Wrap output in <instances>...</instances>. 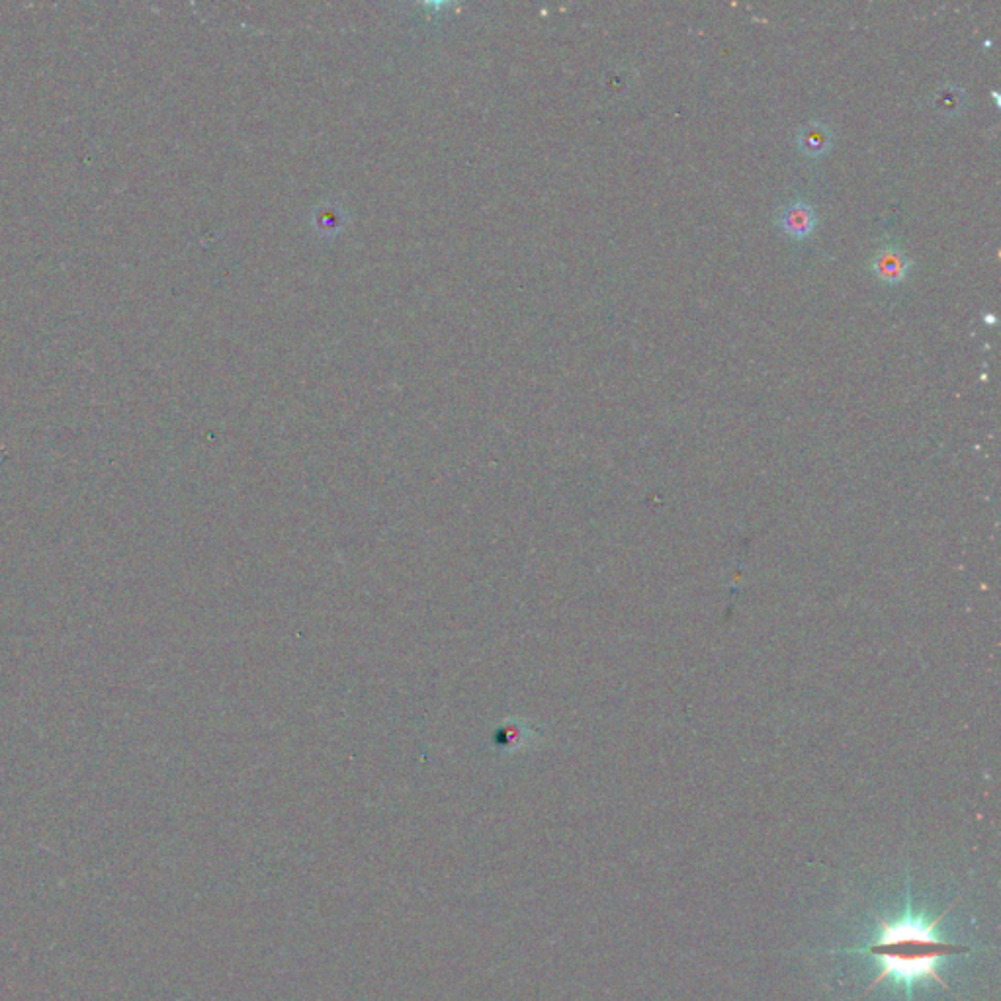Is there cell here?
Wrapping results in <instances>:
<instances>
[{"instance_id":"cell-4","label":"cell","mask_w":1001,"mask_h":1001,"mask_svg":"<svg viewBox=\"0 0 1001 1001\" xmlns=\"http://www.w3.org/2000/svg\"><path fill=\"white\" fill-rule=\"evenodd\" d=\"M796 143L804 155L822 157V155H826L831 143H833V130L827 126L826 122H820V120L808 122L798 130Z\"/></svg>"},{"instance_id":"cell-5","label":"cell","mask_w":1001,"mask_h":1001,"mask_svg":"<svg viewBox=\"0 0 1001 1001\" xmlns=\"http://www.w3.org/2000/svg\"><path fill=\"white\" fill-rule=\"evenodd\" d=\"M933 104H935L937 112L943 116H949V118L958 116L966 106V92H964V88L958 87L955 83H947L937 90Z\"/></svg>"},{"instance_id":"cell-1","label":"cell","mask_w":1001,"mask_h":1001,"mask_svg":"<svg viewBox=\"0 0 1001 1001\" xmlns=\"http://www.w3.org/2000/svg\"><path fill=\"white\" fill-rule=\"evenodd\" d=\"M941 919L943 915L927 919L914 914L902 915L896 921L880 919L878 935L871 945L847 949V953H867L880 962V974L874 978L869 990L886 978L904 988L933 978L947 988L945 980L937 972V966L945 958L970 953L972 947L957 945L941 937L937 931Z\"/></svg>"},{"instance_id":"cell-3","label":"cell","mask_w":1001,"mask_h":1001,"mask_svg":"<svg viewBox=\"0 0 1001 1001\" xmlns=\"http://www.w3.org/2000/svg\"><path fill=\"white\" fill-rule=\"evenodd\" d=\"M777 225L779 229L792 239H804L808 237L818 223V214L814 206H810L804 200H792L786 202L777 212Z\"/></svg>"},{"instance_id":"cell-2","label":"cell","mask_w":1001,"mask_h":1001,"mask_svg":"<svg viewBox=\"0 0 1001 1001\" xmlns=\"http://www.w3.org/2000/svg\"><path fill=\"white\" fill-rule=\"evenodd\" d=\"M912 266H914V262L908 257V253L894 241L882 243L874 251L871 264H869L874 278L886 286L902 284L910 276Z\"/></svg>"}]
</instances>
